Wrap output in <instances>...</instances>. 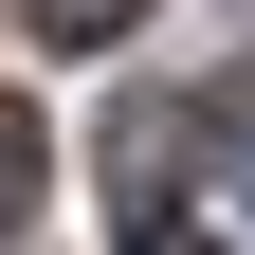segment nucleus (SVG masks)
I'll return each instance as SVG.
<instances>
[{
    "label": "nucleus",
    "mask_w": 255,
    "mask_h": 255,
    "mask_svg": "<svg viewBox=\"0 0 255 255\" xmlns=\"http://www.w3.org/2000/svg\"><path fill=\"white\" fill-rule=\"evenodd\" d=\"M37 164H55V146H37V110H18V91H0V237H18V219H37Z\"/></svg>",
    "instance_id": "nucleus-1"
},
{
    "label": "nucleus",
    "mask_w": 255,
    "mask_h": 255,
    "mask_svg": "<svg viewBox=\"0 0 255 255\" xmlns=\"http://www.w3.org/2000/svg\"><path fill=\"white\" fill-rule=\"evenodd\" d=\"M110 18H146V0H37V37H73V55H110Z\"/></svg>",
    "instance_id": "nucleus-2"
},
{
    "label": "nucleus",
    "mask_w": 255,
    "mask_h": 255,
    "mask_svg": "<svg viewBox=\"0 0 255 255\" xmlns=\"http://www.w3.org/2000/svg\"><path fill=\"white\" fill-rule=\"evenodd\" d=\"M128 255H219V237H182V219H164V237H128Z\"/></svg>",
    "instance_id": "nucleus-3"
},
{
    "label": "nucleus",
    "mask_w": 255,
    "mask_h": 255,
    "mask_svg": "<svg viewBox=\"0 0 255 255\" xmlns=\"http://www.w3.org/2000/svg\"><path fill=\"white\" fill-rule=\"evenodd\" d=\"M237 201H255V164H237Z\"/></svg>",
    "instance_id": "nucleus-4"
}]
</instances>
